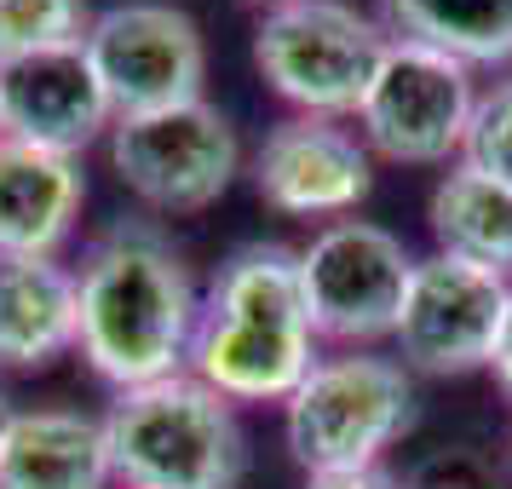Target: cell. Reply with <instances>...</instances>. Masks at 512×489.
Returning <instances> with one entry per match:
<instances>
[{
    "instance_id": "1",
    "label": "cell",
    "mask_w": 512,
    "mask_h": 489,
    "mask_svg": "<svg viewBox=\"0 0 512 489\" xmlns=\"http://www.w3.org/2000/svg\"><path fill=\"white\" fill-rule=\"evenodd\" d=\"M75 305V351L116 392L185 374L202 300L185 254L150 219H121L87 248L75 271Z\"/></svg>"
},
{
    "instance_id": "2",
    "label": "cell",
    "mask_w": 512,
    "mask_h": 489,
    "mask_svg": "<svg viewBox=\"0 0 512 489\" xmlns=\"http://www.w3.org/2000/svg\"><path fill=\"white\" fill-rule=\"evenodd\" d=\"M317 369V328L305 311L300 254L282 242L236 248L202 294L190 374L231 403H288Z\"/></svg>"
},
{
    "instance_id": "3",
    "label": "cell",
    "mask_w": 512,
    "mask_h": 489,
    "mask_svg": "<svg viewBox=\"0 0 512 489\" xmlns=\"http://www.w3.org/2000/svg\"><path fill=\"white\" fill-rule=\"evenodd\" d=\"M121 489H242L248 438L231 397L196 374H167L116 397L104 415Z\"/></svg>"
},
{
    "instance_id": "4",
    "label": "cell",
    "mask_w": 512,
    "mask_h": 489,
    "mask_svg": "<svg viewBox=\"0 0 512 489\" xmlns=\"http://www.w3.org/2000/svg\"><path fill=\"white\" fill-rule=\"evenodd\" d=\"M409 426H415V380L397 357L380 351L317 357L300 392L282 403V438L305 472L380 466V455Z\"/></svg>"
},
{
    "instance_id": "5",
    "label": "cell",
    "mask_w": 512,
    "mask_h": 489,
    "mask_svg": "<svg viewBox=\"0 0 512 489\" xmlns=\"http://www.w3.org/2000/svg\"><path fill=\"white\" fill-rule=\"evenodd\" d=\"M392 35L351 0H277L254 29V64L300 116H357Z\"/></svg>"
},
{
    "instance_id": "6",
    "label": "cell",
    "mask_w": 512,
    "mask_h": 489,
    "mask_svg": "<svg viewBox=\"0 0 512 489\" xmlns=\"http://www.w3.org/2000/svg\"><path fill=\"white\" fill-rule=\"evenodd\" d=\"M242 144L225 110L190 98L150 116H116L110 127V167L144 208L156 213H202L236 179Z\"/></svg>"
},
{
    "instance_id": "7",
    "label": "cell",
    "mask_w": 512,
    "mask_h": 489,
    "mask_svg": "<svg viewBox=\"0 0 512 489\" xmlns=\"http://www.w3.org/2000/svg\"><path fill=\"white\" fill-rule=\"evenodd\" d=\"M472 110H478V87L466 64L415 41H392L357 104V127L369 156L403 167H443L449 156L461 162Z\"/></svg>"
},
{
    "instance_id": "8",
    "label": "cell",
    "mask_w": 512,
    "mask_h": 489,
    "mask_svg": "<svg viewBox=\"0 0 512 489\" xmlns=\"http://www.w3.org/2000/svg\"><path fill=\"white\" fill-rule=\"evenodd\" d=\"M409 277H415V254L369 219H334L300 248L305 311L317 340L369 346L397 334Z\"/></svg>"
},
{
    "instance_id": "9",
    "label": "cell",
    "mask_w": 512,
    "mask_h": 489,
    "mask_svg": "<svg viewBox=\"0 0 512 489\" xmlns=\"http://www.w3.org/2000/svg\"><path fill=\"white\" fill-rule=\"evenodd\" d=\"M81 47L93 58L116 116H150V110L190 104V98H202V81H208L202 29L190 24V12L167 6V0L104 6L87 24Z\"/></svg>"
},
{
    "instance_id": "10",
    "label": "cell",
    "mask_w": 512,
    "mask_h": 489,
    "mask_svg": "<svg viewBox=\"0 0 512 489\" xmlns=\"http://www.w3.org/2000/svg\"><path fill=\"white\" fill-rule=\"evenodd\" d=\"M512 282L489 265L455 254L415 259V277L403 294V317H397V351L403 369L420 374H472L489 369V351L507 317Z\"/></svg>"
},
{
    "instance_id": "11",
    "label": "cell",
    "mask_w": 512,
    "mask_h": 489,
    "mask_svg": "<svg viewBox=\"0 0 512 489\" xmlns=\"http://www.w3.org/2000/svg\"><path fill=\"white\" fill-rule=\"evenodd\" d=\"M254 185L288 219H346L369 202L374 156L369 144L328 116L277 121L254 150Z\"/></svg>"
},
{
    "instance_id": "12",
    "label": "cell",
    "mask_w": 512,
    "mask_h": 489,
    "mask_svg": "<svg viewBox=\"0 0 512 489\" xmlns=\"http://www.w3.org/2000/svg\"><path fill=\"white\" fill-rule=\"evenodd\" d=\"M110 127H116V110L81 41L0 64V133L6 139L75 156Z\"/></svg>"
},
{
    "instance_id": "13",
    "label": "cell",
    "mask_w": 512,
    "mask_h": 489,
    "mask_svg": "<svg viewBox=\"0 0 512 489\" xmlns=\"http://www.w3.org/2000/svg\"><path fill=\"white\" fill-rule=\"evenodd\" d=\"M81 202H87V179L75 156L0 133V254H58L81 219Z\"/></svg>"
},
{
    "instance_id": "14",
    "label": "cell",
    "mask_w": 512,
    "mask_h": 489,
    "mask_svg": "<svg viewBox=\"0 0 512 489\" xmlns=\"http://www.w3.org/2000/svg\"><path fill=\"white\" fill-rule=\"evenodd\" d=\"M104 420L81 409H18L0 443V489H110Z\"/></svg>"
},
{
    "instance_id": "15",
    "label": "cell",
    "mask_w": 512,
    "mask_h": 489,
    "mask_svg": "<svg viewBox=\"0 0 512 489\" xmlns=\"http://www.w3.org/2000/svg\"><path fill=\"white\" fill-rule=\"evenodd\" d=\"M81 305H75V271L47 259L0 254V369H47L75 351Z\"/></svg>"
},
{
    "instance_id": "16",
    "label": "cell",
    "mask_w": 512,
    "mask_h": 489,
    "mask_svg": "<svg viewBox=\"0 0 512 489\" xmlns=\"http://www.w3.org/2000/svg\"><path fill=\"white\" fill-rule=\"evenodd\" d=\"M392 41H415L466 70L512 58V0H380Z\"/></svg>"
},
{
    "instance_id": "17",
    "label": "cell",
    "mask_w": 512,
    "mask_h": 489,
    "mask_svg": "<svg viewBox=\"0 0 512 489\" xmlns=\"http://www.w3.org/2000/svg\"><path fill=\"white\" fill-rule=\"evenodd\" d=\"M432 236H438V254L472 259L489 271H512V190L495 185L489 173L455 162L432 190Z\"/></svg>"
},
{
    "instance_id": "18",
    "label": "cell",
    "mask_w": 512,
    "mask_h": 489,
    "mask_svg": "<svg viewBox=\"0 0 512 489\" xmlns=\"http://www.w3.org/2000/svg\"><path fill=\"white\" fill-rule=\"evenodd\" d=\"M87 6L81 0H0V64H18L35 52L75 47L87 35Z\"/></svg>"
},
{
    "instance_id": "19",
    "label": "cell",
    "mask_w": 512,
    "mask_h": 489,
    "mask_svg": "<svg viewBox=\"0 0 512 489\" xmlns=\"http://www.w3.org/2000/svg\"><path fill=\"white\" fill-rule=\"evenodd\" d=\"M461 162L512 190V81H495L489 93H478V110H472V127H466V144H461Z\"/></svg>"
},
{
    "instance_id": "20",
    "label": "cell",
    "mask_w": 512,
    "mask_h": 489,
    "mask_svg": "<svg viewBox=\"0 0 512 489\" xmlns=\"http://www.w3.org/2000/svg\"><path fill=\"white\" fill-rule=\"evenodd\" d=\"M305 489H403L386 466H346V472H305Z\"/></svg>"
},
{
    "instance_id": "21",
    "label": "cell",
    "mask_w": 512,
    "mask_h": 489,
    "mask_svg": "<svg viewBox=\"0 0 512 489\" xmlns=\"http://www.w3.org/2000/svg\"><path fill=\"white\" fill-rule=\"evenodd\" d=\"M489 369L501 380V392L512 397V294H507V317H501V334H495V351H489Z\"/></svg>"
},
{
    "instance_id": "22",
    "label": "cell",
    "mask_w": 512,
    "mask_h": 489,
    "mask_svg": "<svg viewBox=\"0 0 512 489\" xmlns=\"http://www.w3.org/2000/svg\"><path fill=\"white\" fill-rule=\"evenodd\" d=\"M12 420H18V409H12V397H6V386H0V443H6V432H12Z\"/></svg>"
},
{
    "instance_id": "23",
    "label": "cell",
    "mask_w": 512,
    "mask_h": 489,
    "mask_svg": "<svg viewBox=\"0 0 512 489\" xmlns=\"http://www.w3.org/2000/svg\"><path fill=\"white\" fill-rule=\"evenodd\" d=\"M271 6H277V0H271Z\"/></svg>"
}]
</instances>
